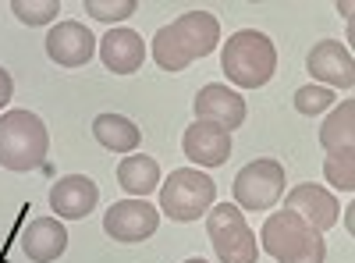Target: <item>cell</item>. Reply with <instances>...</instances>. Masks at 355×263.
<instances>
[{"instance_id": "cell-21", "label": "cell", "mask_w": 355, "mask_h": 263, "mask_svg": "<svg viewBox=\"0 0 355 263\" xmlns=\"http://www.w3.org/2000/svg\"><path fill=\"white\" fill-rule=\"evenodd\" d=\"M11 11L25 25H46L61 11V0H11Z\"/></svg>"}, {"instance_id": "cell-17", "label": "cell", "mask_w": 355, "mask_h": 263, "mask_svg": "<svg viewBox=\"0 0 355 263\" xmlns=\"http://www.w3.org/2000/svg\"><path fill=\"white\" fill-rule=\"evenodd\" d=\"M117 185H121L128 196L146 199V196L160 185V164H157L153 157L132 153V157L121 160V167H117Z\"/></svg>"}, {"instance_id": "cell-2", "label": "cell", "mask_w": 355, "mask_h": 263, "mask_svg": "<svg viewBox=\"0 0 355 263\" xmlns=\"http://www.w3.org/2000/svg\"><path fill=\"white\" fill-rule=\"evenodd\" d=\"M220 68H224L227 82H234L239 90H259L277 71V50L266 33L242 28V33L227 36V43L220 50Z\"/></svg>"}, {"instance_id": "cell-15", "label": "cell", "mask_w": 355, "mask_h": 263, "mask_svg": "<svg viewBox=\"0 0 355 263\" xmlns=\"http://www.w3.org/2000/svg\"><path fill=\"white\" fill-rule=\"evenodd\" d=\"M18 246L33 263H53L68 249V231L57 217H36V221H28Z\"/></svg>"}, {"instance_id": "cell-25", "label": "cell", "mask_w": 355, "mask_h": 263, "mask_svg": "<svg viewBox=\"0 0 355 263\" xmlns=\"http://www.w3.org/2000/svg\"><path fill=\"white\" fill-rule=\"evenodd\" d=\"M185 263H206V260H202V256H192V260H185Z\"/></svg>"}, {"instance_id": "cell-3", "label": "cell", "mask_w": 355, "mask_h": 263, "mask_svg": "<svg viewBox=\"0 0 355 263\" xmlns=\"http://www.w3.org/2000/svg\"><path fill=\"white\" fill-rule=\"evenodd\" d=\"M263 249L277 263H323L327 260V242L320 231H313L295 210H277L263 224Z\"/></svg>"}, {"instance_id": "cell-9", "label": "cell", "mask_w": 355, "mask_h": 263, "mask_svg": "<svg viewBox=\"0 0 355 263\" xmlns=\"http://www.w3.org/2000/svg\"><path fill=\"white\" fill-rule=\"evenodd\" d=\"M96 50V36L89 33L82 22H57L46 36V53L53 65L61 68H82Z\"/></svg>"}, {"instance_id": "cell-5", "label": "cell", "mask_w": 355, "mask_h": 263, "mask_svg": "<svg viewBox=\"0 0 355 263\" xmlns=\"http://www.w3.org/2000/svg\"><path fill=\"white\" fill-rule=\"evenodd\" d=\"M214 199H217V185H214L210 174H202L199 167H178L160 185V210L171 221H182V224L210 214Z\"/></svg>"}, {"instance_id": "cell-7", "label": "cell", "mask_w": 355, "mask_h": 263, "mask_svg": "<svg viewBox=\"0 0 355 263\" xmlns=\"http://www.w3.org/2000/svg\"><path fill=\"white\" fill-rule=\"evenodd\" d=\"M281 192H284V167L277 160H252L234 178V203H239V210L277 207Z\"/></svg>"}, {"instance_id": "cell-8", "label": "cell", "mask_w": 355, "mask_h": 263, "mask_svg": "<svg viewBox=\"0 0 355 263\" xmlns=\"http://www.w3.org/2000/svg\"><path fill=\"white\" fill-rule=\"evenodd\" d=\"M157 228L160 214L146 199H121L103 214V231L114 242H146L150 235H157Z\"/></svg>"}, {"instance_id": "cell-4", "label": "cell", "mask_w": 355, "mask_h": 263, "mask_svg": "<svg viewBox=\"0 0 355 263\" xmlns=\"http://www.w3.org/2000/svg\"><path fill=\"white\" fill-rule=\"evenodd\" d=\"M50 132L33 110L0 114V167L8 171H36L46 160Z\"/></svg>"}, {"instance_id": "cell-12", "label": "cell", "mask_w": 355, "mask_h": 263, "mask_svg": "<svg viewBox=\"0 0 355 263\" xmlns=\"http://www.w3.org/2000/svg\"><path fill=\"white\" fill-rule=\"evenodd\" d=\"M306 68H309L313 78L327 82V90H331V85H338V90H352V85H355L352 53L338 40H320L309 50V57H306Z\"/></svg>"}, {"instance_id": "cell-6", "label": "cell", "mask_w": 355, "mask_h": 263, "mask_svg": "<svg viewBox=\"0 0 355 263\" xmlns=\"http://www.w3.org/2000/svg\"><path fill=\"white\" fill-rule=\"evenodd\" d=\"M206 235H210L220 263H256L259 249H256V235L249 231L245 217L239 207L231 203H214L210 217H206Z\"/></svg>"}, {"instance_id": "cell-20", "label": "cell", "mask_w": 355, "mask_h": 263, "mask_svg": "<svg viewBox=\"0 0 355 263\" xmlns=\"http://www.w3.org/2000/svg\"><path fill=\"white\" fill-rule=\"evenodd\" d=\"M323 174L327 182L341 192H352L355 189V150H334L323 160Z\"/></svg>"}, {"instance_id": "cell-24", "label": "cell", "mask_w": 355, "mask_h": 263, "mask_svg": "<svg viewBox=\"0 0 355 263\" xmlns=\"http://www.w3.org/2000/svg\"><path fill=\"white\" fill-rule=\"evenodd\" d=\"M11 96H15V82H11V75L4 68H0V107H8Z\"/></svg>"}, {"instance_id": "cell-1", "label": "cell", "mask_w": 355, "mask_h": 263, "mask_svg": "<svg viewBox=\"0 0 355 263\" xmlns=\"http://www.w3.org/2000/svg\"><path fill=\"white\" fill-rule=\"evenodd\" d=\"M220 40V25L210 11H189L182 18H174L164 25L157 40H153V61L164 71H182L189 68L196 57H206L217 50Z\"/></svg>"}, {"instance_id": "cell-23", "label": "cell", "mask_w": 355, "mask_h": 263, "mask_svg": "<svg viewBox=\"0 0 355 263\" xmlns=\"http://www.w3.org/2000/svg\"><path fill=\"white\" fill-rule=\"evenodd\" d=\"M135 0H85V11L89 18H96V22H121V18H132L135 15Z\"/></svg>"}, {"instance_id": "cell-11", "label": "cell", "mask_w": 355, "mask_h": 263, "mask_svg": "<svg viewBox=\"0 0 355 263\" xmlns=\"http://www.w3.org/2000/svg\"><path fill=\"white\" fill-rule=\"evenodd\" d=\"M196 118L214 121L224 132H234L239 125H245V100L239 93H231L227 85L210 82V85H202L199 96H196Z\"/></svg>"}, {"instance_id": "cell-16", "label": "cell", "mask_w": 355, "mask_h": 263, "mask_svg": "<svg viewBox=\"0 0 355 263\" xmlns=\"http://www.w3.org/2000/svg\"><path fill=\"white\" fill-rule=\"evenodd\" d=\"M100 57L114 75H132L142 68V57H146L142 36L132 33V28H110L100 43Z\"/></svg>"}, {"instance_id": "cell-14", "label": "cell", "mask_w": 355, "mask_h": 263, "mask_svg": "<svg viewBox=\"0 0 355 263\" xmlns=\"http://www.w3.org/2000/svg\"><path fill=\"white\" fill-rule=\"evenodd\" d=\"M100 199V189L93 178H85V174H68V178H61L53 189H50V207L57 217L64 221H82L93 214Z\"/></svg>"}, {"instance_id": "cell-19", "label": "cell", "mask_w": 355, "mask_h": 263, "mask_svg": "<svg viewBox=\"0 0 355 263\" xmlns=\"http://www.w3.org/2000/svg\"><path fill=\"white\" fill-rule=\"evenodd\" d=\"M320 142L323 150L334 153V150H355V103L341 100V107L331 114L320 128Z\"/></svg>"}, {"instance_id": "cell-22", "label": "cell", "mask_w": 355, "mask_h": 263, "mask_svg": "<svg viewBox=\"0 0 355 263\" xmlns=\"http://www.w3.org/2000/svg\"><path fill=\"white\" fill-rule=\"evenodd\" d=\"M334 96L338 93L327 85H302V90H295V110L306 114V118H316L327 107H334Z\"/></svg>"}, {"instance_id": "cell-10", "label": "cell", "mask_w": 355, "mask_h": 263, "mask_svg": "<svg viewBox=\"0 0 355 263\" xmlns=\"http://www.w3.org/2000/svg\"><path fill=\"white\" fill-rule=\"evenodd\" d=\"M182 150L199 167H220V164H227L234 146H231V132H224L220 125H214V121H192L185 128V135H182Z\"/></svg>"}, {"instance_id": "cell-13", "label": "cell", "mask_w": 355, "mask_h": 263, "mask_svg": "<svg viewBox=\"0 0 355 263\" xmlns=\"http://www.w3.org/2000/svg\"><path fill=\"white\" fill-rule=\"evenodd\" d=\"M284 207L295 210L313 231H320V235H323V231H331L338 224V214H341L338 199L327 189H320V185H295L288 192V199H284Z\"/></svg>"}, {"instance_id": "cell-18", "label": "cell", "mask_w": 355, "mask_h": 263, "mask_svg": "<svg viewBox=\"0 0 355 263\" xmlns=\"http://www.w3.org/2000/svg\"><path fill=\"white\" fill-rule=\"evenodd\" d=\"M93 135L103 150H114V153H128L142 142V132L128 118H121V114H100L93 121Z\"/></svg>"}]
</instances>
